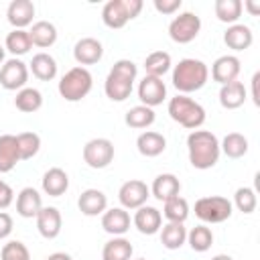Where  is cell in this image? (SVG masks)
<instances>
[{
	"mask_svg": "<svg viewBox=\"0 0 260 260\" xmlns=\"http://www.w3.org/2000/svg\"><path fill=\"white\" fill-rule=\"evenodd\" d=\"M16 144H18L20 160H28L39 152L41 136L37 132H20V134H16Z\"/></svg>",
	"mask_w": 260,
	"mask_h": 260,
	"instance_id": "cell-39",
	"label": "cell"
},
{
	"mask_svg": "<svg viewBox=\"0 0 260 260\" xmlns=\"http://www.w3.org/2000/svg\"><path fill=\"white\" fill-rule=\"evenodd\" d=\"M165 98H167V85L162 77L144 75L142 81L138 83V100L142 102V106H148V108L160 106Z\"/></svg>",
	"mask_w": 260,
	"mask_h": 260,
	"instance_id": "cell-12",
	"label": "cell"
},
{
	"mask_svg": "<svg viewBox=\"0 0 260 260\" xmlns=\"http://www.w3.org/2000/svg\"><path fill=\"white\" fill-rule=\"evenodd\" d=\"M132 252H134V248H132L130 240H126L122 236H114L112 240H108L104 244L102 260H130Z\"/></svg>",
	"mask_w": 260,
	"mask_h": 260,
	"instance_id": "cell-28",
	"label": "cell"
},
{
	"mask_svg": "<svg viewBox=\"0 0 260 260\" xmlns=\"http://www.w3.org/2000/svg\"><path fill=\"white\" fill-rule=\"evenodd\" d=\"M43 209V199L41 193L35 187H24L20 189V193L16 195V213L20 217H37V213Z\"/></svg>",
	"mask_w": 260,
	"mask_h": 260,
	"instance_id": "cell-20",
	"label": "cell"
},
{
	"mask_svg": "<svg viewBox=\"0 0 260 260\" xmlns=\"http://www.w3.org/2000/svg\"><path fill=\"white\" fill-rule=\"evenodd\" d=\"M14 106L16 110L24 112V114H32L37 110H41L43 106V93L37 87H22L16 98H14Z\"/></svg>",
	"mask_w": 260,
	"mask_h": 260,
	"instance_id": "cell-32",
	"label": "cell"
},
{
	"mask_svg": "<svg viewBox=\"0 0 260 260\" xmlns=\"http://www.w3.org/2000/svg\"><path fill=\"white\" fill-rule=\"evenodd\" d=\"M150 197V189L144 181L138 179H130L126 181L120 191H118V199L122 203L124 209H138L142 205H146V199Z\"/></svg>",
	"mask_w": 260,
	"mask_h": 260,
	"instance_id": "cell-11",
	"label": "cell"
},
{
	"mask_svg": "<svg viewBox=\"0 0 260 260\" xmlns=\"http://www.w3.org/2000/svg\"><path fill=\"white\" fill-rule=\"evenodd\" d=\"M136 148L142 156L146 158H152V156H158L165 152L167 148V138L160 134V132H152V130H146L142 132L138 138H136Z\"/></svg>",
	"mask_w": 260,
	"mask_h": 260,
	"instance_id": "cell-23",
	"label": "cell"
},
{
	"mask_svg": "<svg viewBox=\"0 0 260 260\" xmlns=\"http://www.w3.org/2000/svg\"><path fill=\"white\" fill-rule=\"evenodd\" d=\"M43 191L51 197H61L67 189H69V177L63 169L53 167L43 175Z\"/></svg>",
	"mask_w": 260,
	"mask_h": 260,
	"instance_id": "cell-25",
	"label": "cell"
},
{
	"mask_svg": "<svg viewBox=\"0 0 260 260\" xmlns=\"http://www.w3.org/2000/svg\"><path fill=\"white\" fill-rule=\"evenodd\" d=\"M138 69L130 59H120L114 63V67L110 69L106 83H104V91L112 102H124L126 98H130L134 81H136Z\"/></svg>",
	"mask_w": 260,
	"mask_h": 260,
	"instance_id": "cell-3",
	"label": "cell"
},
{
	"mask_svg": "<svg viewBox=\"0 0 260 260\" xmlns=\"http://www.w3.org/2000/svg\"><path fill=\"white\" fill-rule=\"evenodd\" d=\"M213 10H215L217 20L228 22V24H236L238 18L242 16V10L244 8H242V2L240 0H215Z\"/></svg>",
	"mask_w": 260,
	"mask_h": 260,
	"instance_id": "cell-36",
	"label": "cell"
},
{
	"mask_svg": "<svg viewBox=\"0 0 260 260\" xmlns=\"http://www.w3.org/2000/svg\"><path fill=\"white\" fill-rule=\"evenodd\" d=\"M234 205L242 211V213H252L258 205V199H256V191L252 187H240L236 193H234Z\"/></svg>",
	"mask_w": 260,
	"mask_h": 260,
	"instance_id": "cell-40",
	"label": "cell"
},
{
	"mask_svg": "<svg viewBox=\"0 0 260 260\" xmlns=\"http://www.w3.org/2000/svg\"><path fill=\"white\" fill-rule=\"evenodd\" d=\"M16 162H20V152L14 134L0 136V173H10Z\"/></svg>",
	"mask_w": 260,
	"mask_h": 260,
	"instance_id": "cell-24",
	"label": "cell"
},
{
	"mask_svg": "<svg viewBox=\"0 0 260 260\" xmlns=\"http://www.w3.org/2000/svg\"><path fill=\"white\" fill-rule=\"evenodd\" d=\"M219 150L228 158H242L248 152V138L244 134H240V132H230L219 142Z\"/></svg>",
	"mask_w": 260,
	"mask_h": 260,
	"instance_id": "cell-33",
	"label": "cell"
},
{
	"mask_svg": "<svg viewBox=\"0 0 260 260\" xmlns=\"http://www.w3.org/2000/svg\"><path fill=\"white\" fill-rule=\"evenodd\" d=\"M47 260H73V258L69 254H65V252H55V254L47 256Z\"/></svg>",
	"mask_w": 260,
	"mask_h": 260,
	"instance_id": "cell-47",
	"label": "cell"
},
{
	"mask_svg": "<svg viewBox=\"0 0 260 260\" xmlns=\"http://www.w3.org/2000/svg\"><path fill=\"white\" fill-rule=\"evenodd\" d=\"M6 18L14 28L24 30V26L32 24L35 18V4L30 0H12L6 10Z\"/></svg>",
	"mask_w": 260,
	"mask_h": 260,
	"instance_id": "cell-19",
	"label": "cell"
},
{
	"mask_svg": "<svg viewBox=\"0 0 260 260\" xmlns=\"http://www.w3.org/2000/svg\"><path fill=\"white\" fill-rule=\"evenodd\" d=\"M187 152L191 167L199 171H207L217 165L219 160V140L209 130H193L187 136Z\"/></svg>",
	"mask_w": 260,
	"mask_h": 260,
	"instance_id": "cell-1",
	"label": "cell"
},
{
	"mask_svg": "<svg viewBox=\"0 0 260 260\" xmlns=\"http://www.w3.org/2000/svg\"><path fill=\"white\" fill-rule=\"evenodd\" d=\"M132 223H134V228H136L140 234L152 236V234H156V232L162 228V213H160L156 207L142 205V207L136 209Z\"/></svg>",
	"mask_w": 260,
	"mask_h": 260,
	"instance_id": "cell-15",
	"label": "cell"
},
{
	"mask_svg": "<svg viewBox=\"0 0 260 260\" xmlns=\"http://www.w3.org/2000/svg\"><path fill=\"white\" fill-rule=\"evenodd\" d=\"M28 37H30V43L35 47H41V49H47V47H53L55 41H57V28L53 22L49 20H37L30 30H28Z\"/></svg>",
	"mask_w": 260,
	"mask_h": 260,
	"instance_id": "cell-27",
	"label": "cell"
},
{
	"mask_svg": "<svg viewBox=\"0 0 260 260\" xmlns=\"http://www.w3.org/2000/svg\"><path fill=\"white\" fill-rule=\"evenodd\" d=\"M102 228L110 236H124L130 230V215L124 207H112L102 213Z\"/></svg>",
	"mask_w": 260,
	"mask_h": 260,
	"instance_id": "cell-17",
	"label": "cell"
},
{
	"mask_svg": "<svg viewBox=\"0 0 260 260\" xmlns=\"http://www.w3.org/2000/svg\"><path fill=\"white\" fill-rule=\"evenodd\" d=\"M169 116L187 130H197L205 122V110L199 102L179 93L169 102Z\"/></svg>",
	"mask_w": 260,
	"mask_h": 260,
	"instance_id": "cell-4",
	"label": "cell"
},
{
	"mask_svg": "<svg viewBox=\"0 0 260 260\" xmlns=\"http://www.w3.org/2000/svg\"><path fill=\"white\" fill-rule=\"evenodd\" d=\"M211 260H234L232 256H228V254H217V256H213Z\"/></svg>",
	"mask_w": 260,
	"mask_h": 260,
	"instance_id": "cell-48",
	"label": "cell"
},
{
	"mask_svg": "<svg viewBox=\"0 0 260 260\" xmlns=\"http://www.w3.org/2000/svg\"><path fill=\"white\" fill-rule=\"evenodd\" d=\"M162 215L173 221V223H185V219L189 217V203L185 197L177 195V197H171L165 201L162 205Z\"/></svg>",
	"mask_w": 260,
	"mask_h": 260,
	"instance_id": "cell-34",
	"label": "cell"
},
{
	"mask_svg": "<svg viewBox=\"0 0 260 260\" xmlns=\"http://www.w3.org/2000/svg\"><path fill=\"white\" fill-rule=\"evenodd\" d=\"M30 71L41 81H51L57 77V61L49 53H37L30 61Z\"/></svg>",
	"mask_w": 260,
	"mask_h": 260,
	"instance_id": "cell-29",
	"label": "cell"
},
{
	"mask_svg": "<svg viewBox=\"0 0 260 260\" xmlns=\"http://www.w3.org/2000/svg\"><path fill=\"white\" fill-rule=\"evenodd\" d=\"M242 8H246L252 16H256V14L260 12V2H256V0H248V2L242 4Z\"/></svg>",
	"mask_w": 260,
	"mask_h": 260,
	"instance_id": "cell-46",
	"label": "cell"
},
{
	"mask_svg": "<svg viewBox=\"0 0 260 260\" xmlns=\"http://www.w3.org/2000/svg\"><path fill=\"white\" fill-rule=\"evenodd\" d=\"M0 260H30V254H28V248L22 242L10 240L8 244L2 246Z\"/></svg>",
	"mask_w": 260,
	"mask_h": 260,
	"instance_id": "cell-41",
	"label": "cell"
},
{
	"mask_svg": "<svg viewBox=\"0 0 260 260\" xmlns=\"http://www.w3.org/2000/svg\"><path fill=\"white\" fill-rule=\"evenodd\" d=\"M246 102V87L242 81H230L219 89V104L225 110H238Z\"/></svg>",
	"mask_w": 260,
	"mask_h": 260,
	"instance_id": "cell-26",
	"label": "cell"
},
{
	"mask_svg": "<svg viewBox=\"0 0 260 260\" xmlns=\"http://www.w3.org/2000/svg\"><path fill=\"white\" fill-rule=\"evenodd\" d=\"M138 260H146V258H138Z\"/></svg>",
	"mask_w": 260,
	"mask_h": 260,
	"instance_id": "cell-50",
	"label": "cell"
},
{
	"mask_svg": "<svg viewBox=\"0 0 260 260\" xmlns=\"http://www.w3.org/2000/svg\"><path fill=\"white\" fill-rule=\"evenodd\" d=\"M254 41L252 28L246 24H230L228 30L223 32V43L228 45V49L232 51H246Z\"/></svg>",
	"mask_w": 260,
	"mask_h": 260,
	"instance_id": "cell-22",
	"label": "cell"
},
{
	"mask_svg": "<svg viewBox=\"0 0 260 260\" xmlns=\"http://www.w3.org/2000/svg\"><path fill=\"white\" fill-rule=\"evenodd\" d=\"M28 81V67L18 57H12L0 67V85L8 91H20Z\"/></svg>",
	"mask_w": 260,
	"mask_h": 260,
	"instance_id": "cell-10",
	"label": "cell"
},
{
	"mask_svg": "<svg viewBox=\"0 0 260 260\" xmlns=\"http://www.w3.org/2000/svg\"><path fill=\"white\" fill-rule=\"evenodd\" d=\"M91 85H93L91 73L85 67H79L77 65V67L69 69L61 77L57 89H59V93H61V98L65 102H81L91 91Z\"/></svg>",
	"mask_w": 260,
	"mask_h": 260,
	"instance_id": "cell-5",
	"label": "cell"
},
{
	"mask_svg": "<svg viewBox=\"0 0 260 260\" xmlns=\"http://www.w3.org/2000/svg\"><path fill=\"white\" fill-rule=\"evenodd\" d=\"M77 207L83 215L95 217V215H102L108 209V197L100 189H85L77 199Z\"/></svg>",
	"mask_w": 260,
	"mask_h": 260,
	"instance_id": "cell-16",
	"label": "cell"
},
{
	"mask_svg": "<svg viewBox=\"0 0 260 260\" xmlns=\"http://www.w3.org/2000/svg\"><path fill=\"white\" fill-rule=\"evenodd\" d=\"M35 219H37V230H39V234H41L43 238L53 240V238H57V236L61 234V223H63V219H61V213H59L57 207H43V209L37 213Z\"/></svg>",
	"mask_w": 260,
	"mask_h": 260,
	"instance_id": "cell-18",
	"label": "cell"
},
{
	"mask_svg": "<svg viewBox=\"0 0 260 260\" xmlns=\"http://www.w3.org/2000/svg\"><path fill=\"white\" fill-rule=\"evenodd\" d=\"M102 57H104V47L93 37H83L73 47V59L79 63V67L81 65H93Z\"/></svg>",
	"mask_w": 260,
	"mask_h": 260,
	"instance_id": "cell-14",
	"label": "cell"
},
{
	"mask_svg": "<svg viewBox=\"0 0 260 260\" xmlns=\"http://www.w3.org/2000/svg\"><path fill=\"white\" fill-rule=\"evenodd\" d=\"M154 10L160 14H175L181 8V0H154Z\"/></svg>",
	"mask_w": 260,
	"mask_h": 260,
	"instance_id": "cell-42",
	"label": "cell"
},
{
	"mask_svg": "<svg viewBox=\"0 0 260 260\" xmlns=\"http://www.w3.org/2000/svg\"><path fill=\"white\" fill-rule=\"evenodd\" d=\"M171 55L167 51H154L144 59V71L152 77H162L171 69Z\"/></svg>",
	"mask_w": 260,
	"mask_h": 260,
	"instance_id": "cell-37",
	"label": "cell"
},
{
	"mask_svg": "<svg viewBox=\"0 0 260 260\" xmlns=\"http://www.w3.org/2000/svg\"><path fill=\"white\" fill-rule=\"evenodd\" d=\"M12 217L6 211H0V240H6L12 234Z\"/></svg>",
	"mask_w": 260,
	"mask_h": 260,
	"instance_id": "cell-44",
	"label": "cell"
},
{
	"mask_svg": "<svg viewBox=\"0 0 260 260\" xmlns=\"http://www.w3.org/2000/svg\"><path fill=\"white\" fill-rule=\"evenodd\" d=\"M209 79V69L201 59H181L173 69V85L179 93L187 95L199 91Z\"/></svg>",
	"mask_w": 260,
	"mask_h": 260,
	"instance_id": "cell-2",
	"label": "cell"
},
{
	"mask_svg": "<svg viewBox=\"0 0 260 260\" xmlns=\"http://www.w3.org/2000/svg\"><path fill=\"white\" fill-rule=\"evenodd\" d=\"M2 63H4V47L0 45V67H2Z\"/></svg>",
	"mask_w": 260,
	"mask_h": 260,
	"instance_id": "cell-49",
	"label": "cell"
},
{
	"mask_svg": "<svg viewBox=\"0 0 260 260\" xmlns=\"http://www.w3.org/2000/svg\"><path fill=\"white\" fill-rule=\"evenodd\" d=\"M232 201L221 195H209L195 201V215L203 223H221L232 215Z\"/></svg>",
	"mask_w": 260,
	"mask_h": 260,
	"instance_id": "cell-7",
	"label": "cell"
},
{
	"mask_svg": "<svg viewBox=\"0 0 260 260\" xmlns=\"http://www.w3.org/2000/svg\"><path fill=\"white\" fill-rule=\"evenodd\" d=\"M187 242L193 252H207L213 244V232L207 225H195L187 232Z\"/></svg>",
	"mask_w": 260,
	"mask_h": 260,
	"instance_id": "cell-38",
	"label": "cell"
},
{
	"mask_svg": "<svg viewBox=\"0 0 260 260\" xmlns=\"http://www.w3.org/2000/svg\"><path fill=\"white\" fill-rule=\"evenodd\" d=\"M160 244L167 248V250H179L185 242H187V230L183 223H165L160 230Z\"/></svg>",
	"mask_w": 260,
	"mask_h": 260,
	"instance_id": "cell-30",
	"label": "cell"
},
{
	"mask_svg": "<svg viewBox=\"0 0 260 260\" xmlns=\"http://www.w3.org/2000/svg\"><path fill=\"white\" fill-rule=\"evenodd\" d=\"M150 193L152 197H156L158 201H167L171 197H177L181 193V181L173 175V173H162V175H156L154 181H152V187H150Z\"/></svg>",
	"mask_w": 260,
	"mask_h": 260,
	"instance_id": "cell-21",
	"label": "cell"
},
{
	"mask_svg": "<svg viewBox=\"0 0 260 260\" xmlns=\"http://www.w3.org/2000/svg\"><path fill=\"white\" fill-rule=\"evenodd\" d=\"M114 160V144L108 138H91L83 146V162L89 169H106Z\"/></svg>",
	"mask_w": 260,
	"mask_h": 260,
	"instance_id": "cell-9",
	"label": "cell"
},
{
	"mask_svg": "<svg viewBox=\"0 0 260 260\" xmlns=\"http://www.w3.org/2000/svg\"><path fill=\"white\" fill-rule=\"evenodd\" d=\"M154 118H156V116H154V110L140 104V106H134V108H130V110L126 112L124 122H126V126L134 128V130H142V128L152 126V124H154Z\"/></svg>",
	"mask_w": 260,
	"mask_h": 260,
	"instance_id": "cell-31",
	"label": "cell"
},
{
	"mask_svg": "<svg viewBox=\"0 0 260 260\" xmlns=\"http://www.w3.org/2000/svg\"><path fill=\"white\" fill-rule=\"evenodd\" d=\"M12 201H14V191H12V187L0 179V209L10 207Z\"/></svg>",
	"mask_w": 260,
	"mask_h": 260,
	"instance_id": "cell-43",
	"label": "cell"
},
{
	"mask_svg": "<svg viewBox=\"0 0 260 260\" xmlns=\"http://www.w3.org/2000/svg\"><path fill=\"white\" fill-rule=\"evenodd\" d=\"M240 75V59L236 55H221L211 65V79L219 85H225L230 81H236Z\"/></svg>",
	"mask_w": 260,
	"mask_h": 260,
	"instance_id": "cell-13",
	"label": "cell"
},
{
	"mask_svg": "<svg viewBox=\"0 0 260 260\" xmlns=\"http://www.w3.org/2000/svg\"><path fill=\"white\" fill-rule=\"evenodd\" d=\"M142 10V0H110L102 8V20L108 28H122Z\"/></svg>",
	"mask_w": 260,
	"mask_h": 260,
	"instance_id": "cell-6",
	"label": "cell"
},
{
	"mask_svg": "<svg viewBox=\"0 0 260 260\" xmlns=\"http://www.w3.org/2000/svg\"><path fill=\"white\" fill-rule=\"evenodd\" d=\"M32 43H30V37H28V30H20V28H12L8 35H6V43H4V49H8L14 57H20V55H26L30 51Z\"/></svg>",
	"mask_w": 260,
	"mask_h": 260,
	"instance_id": "cell-35",
	"label": "cell"
},
{
	"mask_svg": "<svg viewBox=\"0 0 260 260\" xmlns=\"http://www.w3.org/2000/svg\"><path fill=\"white\" fill-rule=\"evenodd\" d=\"M258 81H260V71H256L252 75V102L256 106H260V93H258Z\"/></svg>",
	"mask_w": 260,
	"mask_h": 260,
	"instance_id": "cell-45",
	"label": "cell"
},
{
	"mask_svg": "<svg viewBox=\"0 0 260 260\" xmlns=\"http://www.w3.org/2000/svg\"><path fill=\"white\" fill-rule=\"evenodd\" d=\"M199 30H201V18L195 12H181L169 24V37L179 45H187L193 39H197Z\"/></svg>",
	"mask_w": 260,
	"mask_h": 260,
	"instance_id": "cell-8",
	"label": "cell"
}]
</instances>
